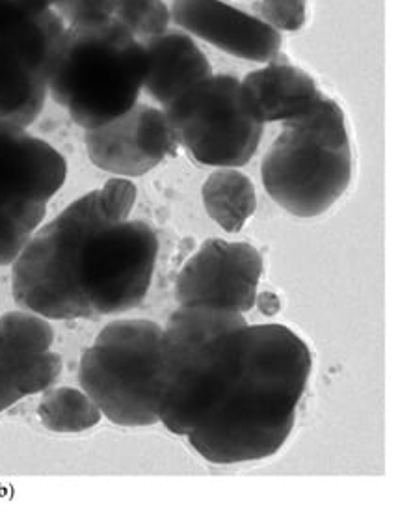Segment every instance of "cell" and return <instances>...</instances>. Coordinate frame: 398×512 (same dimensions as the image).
I'll return each instance as SVG.
<instances>
[{
  "label": "cell",
  "mask_w": 398,
  "mask_h": 512,
  "mask_svg": "<svg viewBox=\"0 0 398 512\" xmlns=\"http://www.w3.org/2000/svg\"><path fill=\"white\" fill-rule=\"evenodd\" d=\"M177 144L205 166L240 168L257 153L265 125L242 107L240 81L211 75L162 108Z\"/></svg>",
  "instance_id": "7"
},
{
  "label": "cell",
  "mask_w": 398,
  "mask_h": 512,
  "mask_svg": "<svg viewBox=\"0 0 398 512\" xmlns=\"http://www.w3.org/2000/svg\"><path fill=\"white\" fill-rule=\"evenodd\" d=\"M239 311L179 306L160 339L157 369L159 423L188 436L209 418L239 367L242 328Z\"/></svg>",
  "instance_id": "3"
},
{
  "label": "cell",
  "mask_w": 398,
  "mask_h": 512,
  "mask_svg": "<svg viewBox=\"0 0 398 512\" xmlns=\"http://www.w3.org/2000/svg\"><path fill=\"white\" fill-rule=\"evenodd\" d=\"M60 0H0V32L54 10Z\"/></svg>",
  "instance_id": "22"
},
{
  "label": "cell",
  "mask_w": 398,
  "mask_h": 512,
  "mask_svg": "<svg viewBox=\"0 0 398 512\" xmlns=\"http://www.w3.org/2000/svg\"><path fill=\"white\" fill-rule=\"evenodd\" d=\"M136 185L129 177L114 176L97 190L99 213L108 224H118L129 220L136 202Z\"/></svg>",
  "instance_id": "19"
},
{
  "label": "cell",
  "mask_w": 398,
  "mask_h": 512,
  "mask_svg": "<svg viewBox=\"0 0 398 512\" xmlns=\"http://www.w3.org/2000/svg\"><path fill=\"white\" fill-rule=\"evenodd\" d=\"M268 196L300 218L324 215L345 196L352 181V148L345 114L333 99L283 123L261 162Z\"/></svg>",
  "instance_id": "5"
},
{
  "label": "cell",
  "mask_w": 398,
  "mask_h": 512,
  "mask_svg": "<svg viewBox=\"0 0 398 512\" xmlns=\"http://www.w3.org/2000/svg\"><path fill=\"white\" fill-rule=\"evenodd\" d=\"M261 19L278 32H296L306 25L307 0H263Z\"/></svg>",
  "instance_id": "21"
},
{
  "label": "cell",
  "mask_w": 398,
  "mask_h": 512,
  "mask_svg": "<svg viewBox=\"0 0 398 512\" xmlns=\"http://www.w3.org/2000/svg\"><path fill=\"white\" fill-rule=\"evenodd\" d=\"M322 92L304 69L276 56L240 81L242 107L255 122H289L319 103Z\"/></svg>",
  "instance_id": "14"
},
{
  "label": "cell",
  "mask_w": 398,
  "mask_h": 512,
  "mask_svg": "<svg viewBox=\"0 0 398 512\" xmlns=\"http://www.w3.org/2000/svg\"><path fill=\"white\" fill-rule=\"evenodd\" d=\"M88 157L99 170L118 177L144 176L179 149L166 112L136 103L118 120L88 129Z\"/></svg>",
  "instance_id": "11"
},
{
  "label": "cell",
  "mask_w": 398,
  "mask_h": 512,
  "mask_svg": "<svg viewBox=\"0 0 398 512\" xmlns=\"http://www.w3.org/2000/svg\"><path fill=\"white\" fill-rule=\"evenodd\" d=\"M162 326L147 319L107 324L82 354L80 388L121 427L159 423L157 369Z\"/></svg>",
  "instance_id": "6"
},
{
  "label": "cell",
  "mask_w": 398,
  "mask_h": 512,
  "mask_svg": "<svg viewBox=\"0 0 398 512\" xmlns=\"http://www.w3.org/2000/svg\"><path fill=\"white\" fill-rule=\"evenodd\" d=\"M147 56L144 94L162 108L168 107L194 84L213 75V68L198 43L185 30L168 28L142 41Z\"/></svg>",
  "instance_id": "15"
},
{
  "label": "cell",
  "mask_w": 398,
  "mask_h": 512,
  "mask_svg": "<svg viewBox=\"0 0 398 512\" xmlns=\"http://www.w3.org/2000/svg\"><path fill=\"white\" fill-rule=\"evenodd\" d=\"M263 257L248 243L209 239L179 272V306H209L246 313L257 300Z\"/></svg>",
  "instance_id": "10"
},
{
  "label": "cell",
  "mask_w": 398,
  "mask_h": 512,
  "mask_svg": "<svg viewBox=\"0 0 398 512\" xmlns=\"http://www.w3.org/2000/svg\"><path fill=\"white\" fill-rule=\"evenodd\" d=\"M66 23L54 10L0 32V122L25 127L40 118Z\"/></svg>",
  "instance_id": "9"
},
{
  "label": "cell",
  "mask_w": 398,
  "mask_h": 512,
  "mask_svg": "<svg viewBox=\"0 0 398 512\" xmlns=\"http://www.w3.org/2000/svg\"><path fill=\"white\" fill-rule=\"evenodd\" d=\"M116 0H60L54 12L60 15L66 27L95 25L114 17Z\"/></svg>",
  "instance_id": "20"
},
{
  "label": "cell",
  "mask_w": 398,
  "mask_h": 512,
  "mask_svg": "<svg viewBox=\"0 0 398 512\" xmlns=\"http://www.w3.org/2000/svg\"><path fill=\"white\" fill-rule=\"evenodd\" d=\"M311 351L283 324H246L239 367L220 403L185 436L220 466L270 459L287 444L311 377Z\"/></svg>",
  "instance_id": "2"
},
{
  "label": "cell",
  "mask_w": 398,
  "mask_h": 512,
  "mask_svg": "<svg viewBox=\"0 0 398 512\" xmlns=\"http://www.w3.org/2000/svg\"><path fill=\"white\" fill-rule=\"evenodd\" d=\"M114 19L136 40L144 41L170 28L172 10L164 0H116Z\"/></svg>",
  "instance_id": "18"
},
{
  "label": "cell",
  "mask_w": 398,
  "mask_h": 512,
  "mask_svg": "<svg viewBox=\"0 0 398 512\" xmlns=\"http://www.w3.org/2000/svg\"><path fill=\"white\" fill-rule=\"evenodd\" d=\"M201 200L207 215L227 233H239L257 209L252 179L239 168H218L207 177Z\"/></svg>",
  "instance_id": "16"
},
{
  "label": "cell",
  "mask_w": 398,
  "mask_h": 512,
  "mask_svg": "<svg viewBox=\"0 0 398 512\" xmlns=\"http://www.w3.org/2000/svg\"><path fill=\"white\" fill-rule=\"evenodd\" d=\"M170 10L177 28L235 58L266 64L279 56L278 30L226 0H173Z\"/></svg>",
  "instance_id": "13"
},
{
  "label": "cell",
  "mask_w": 398,
  "mask_h": 512,
  "mask_svg": "<svg viewBox=\"0 0 398 512\" xmlns=\"http://www.w3.org/2000/svg\"><path fill=\"white\" fill-rule=\"evenodd\" d=\"M157 256L153 228L142 220L108 224L92 190L30 237L14 261L12 295L49 321L125 313L146 298Z\"/></svg>",
  "instance_id": "1"
},
{
  "label": "cell",
  "mask_w": 398,
  "mask_h": 512,
  "mask_svg": "<svg viewBox=\"0 0 398 512\" xmlns=\"http://www.w3.org/2000/svg\"><path fill=\"white\" fill-rule=\"evenodd\" d=\"M255 304H257L266 315H274V313L279 310L278 297L272 295V293H263L261 297H257Z\"/></svg>",
  "instance_id": "23"
},
{
  "label": "cell",
  "mask_w": 398,
  "mask_h": 512,
  "mask_svg": "<svg viewBox=\"0 0 398 512\" xmlns=\"http://www.w3.org/2000/svg\"><path fill=\"white\" fill-rule=\"evenodd\" d=\"M38 418L41 425L51 432L77 434L99 425L103 412L86 391L62 386L43 391Z\"/></svg>",
  "instance_id": "17"
},
{
  "label": "cell",
  "mask_w": 398,
  "mask_h": 512,
  "mask_svg": "<svg viewBox=\"0 0 398 512\" xmlns=\"http://www.w3.org/2000/svg\"><path fill=\"white\" fill-rule=\"evenodd\" d=\"M66 177L58 149L25 127L0 122V267L14 265Z\"/></svg>",
  "instance_id": "8"
},
{
  "label": "cell",
  "mask_w": 398,
  "mask_h": 512,
  "mask_svg": "<svg viewBox=\"0 0 398 512\" xmlns=\"http://www.w3.org/2000/svg\"><path fill=\"white\" fill-rule=\"evenodd\" d=\"M53 341V326L38 313L10 311L0 317V414L56 384L62 356L51 351Z\"/></svg>",
  "instance_id": "12"
},
{
  "label": "cell",
  "mask_w": 398,
  "mask_h": 512,
  "mask_svg": "<svg viewBox=\"0 0 398 512\" xmlns=\"http://www.w3.org/2000/svg\"><path fill=\"white\" fill-rule=\"evenodd\" d=\"M146 71L142 41L114 17L66 27L54 53L49 95L88 131L118 120L138 103Z\"/></svg>",
  "instance_id": "4"
}]
</instances>
